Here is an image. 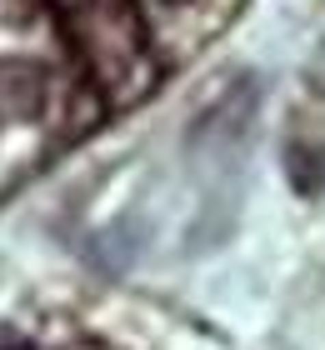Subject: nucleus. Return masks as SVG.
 Listing matches in <instances>:
<instances>
[{"instance_id": "nucleus-1", "label": "nucleus", "mask_w": 325, "mask_h": 350, "mask_svg": "<svg viewBox=\"0 0 325 350\" xmlns=\"http://www.w3.org/2000/svg\"><path fill=\"white\" fill-rule=\"evenodd\" d=\"M255 105H260V81L255 75H240V81L190 125V150H205V146L210 150H231V146H240V140L250 135Z\"/></svg>"}, {"instance_id": "nucleus-2", "label": "nucleus", "mask_w": 325, "mask_h": 350, "mask_svg": "<svg viewBox=\"0 0 325 350\" xmlns=\"http://www.w3.org/2000/svg\"><path fill=\"white\" fill-rule=\"evenodd\" d=\"M36 105H40V81L30 70H0V116H10L15 110V120H25V116H36Z\"/></svg>"}, {"instance_id": "nucleus-3", "label": "nucleus", "mask_w": 325, "mask_h": 350, "mask_svg": "<svg viewBox=\"0 0 325 350\" xmlns=\"http://www.w3.org/2000/svg\"><path fill=\"white\" fill-rule=\"evenodd\" d=\"M290 185L305 200H315L325 190V146H296L290 150Z\"/></svg>"}]
</instances>
